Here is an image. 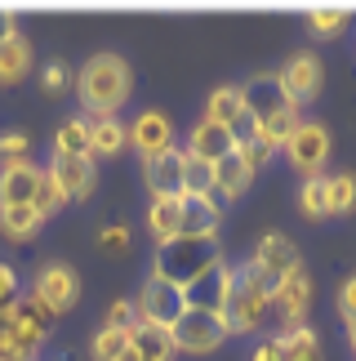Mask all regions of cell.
Segmentation results:
<instances>
[{
    "label": "cell",
    "instance_id": "1",
    "mask_svg": "<svg viewBox=\"0 0 356 361\" xmlns=\"http://www.w3.org/2000/svg\"><path fill=\"white\" fill-rule=\"evenodd\" d=\"M134 76L120 54H94V59L76 72V94L85 103V116H116L129 103Z\"/></svg>",
    "mask_w": 356,
    "mask_h": 361
},
{
    "label": "cell",
    "instance_id": "2",
    "mask_svg": "<svg viewBox=\"0 0 356 361\" xmlns=\"http://www.w3.org/2000/svg\"><path fill=\"white\" fill-rule=\"evenodd\" d=\"M267 312H272V286L263 281V272L254 263H241L236 276H231V295L223 303V312H218L227 335H250V330L267 322Z\"/></svg>",
    "mask_w": 356,
    "mask_h": 361
},
{
    "label": "cell",
    "instance_id": "3",
    "mask_svg": "<svg viewBox=\"0 0 356 361\" xmlns=\"http://www.w3.org/2000/svg\"><path fill=\"white\" fill-rule=\"evenodd\" d=\"M210 263H218V241L174 237L165 245H156V268H152V276H160V281H170L178 290H187L205 268H210Z\"/></svg>",
    "mask_w": 356,
    "mask_h": 361
},
{
    "label": "cell",
    "instance_id": "4",
    "mask_svg": "<svg viewBox=\"0 0 356 361\" xmlns=\"http://www.w3.org/2000/svg\"><path fill=\"white\" fill-rule=\"evenodd\" d=\"M170 339H174V348H178V353H196V357H205V353H214L218 343L227 339V326H223V317H218V312L187 308V312L174 322Z\"/></svg>",
    "mask_w": 356,
    "mask_h": 361
},
{
    "label": "cell",
    "instance_id": "5",
    "mask_svg": "<svg viewBox=\"0 0 356 361\" xmlns=\"http://www.w3.org/2000/svg\"><path fill=\"white\" fill-rule=\"evenodd\" d=\"M307 308H312V276H307L303 263H294L281 276V286L272 290V312H276L281 330H298L307 322Z\"/></svg>",
    "mask_w": 356,
    "mask_h": 361
},
{
    "label": "cell",
    "instance_id": "6",
    "mask_svg": "<svg viewBox=\"0 0 356 361\" xmlns=\"http://www.w3.org/2000/svg\"><path fill=\"white\" fill-rule=\"evenodd\" d=\"M134 308H139V322L174 330V322L187 312V295L178 286L160 281V276H147V281H143V295L134 299Z\"/></svg>",
    "mask_w": 356,
    "mask_h": 361
},
{
    "label": "cell",
    "instance_id": "7",
    "mask_svg": "<svg viewBox=\"0 0 356 361\" xmlns=\"http://www.w3.org/2000/svg\"><path fill=\"white\" fill-rule=\"evenodd\" d=\"M285 157L294 161V170L303 178H325V165H330V134L317 121H303L294 130V138L285 143Z\"/></svg>",
    "mask_w": 356,
    "mask_h": 361
},
{
    "label": "cell",
    "instance_id": "8",
    "mask_svg": "<svg viewBox=\"0 0 356 361\" xmlns=\"http://www.w3.org/2000/svg\"><path fill=\"white\" fill-rule=\"evenodd\" d=\"M32 295L45 303L53 317H63V312H72L76 299H80V276L67 268V263H45L32 281Z\"/></svg>",
    "mask_w": 356,
    "mask_h": 361
},
{
    "label": "cell",
    "instance_id": "9",
    "mask_svg": "<svg viewBox=\"0 0 356 361\" xmlns=\"http://www.w3.org/2000/svg\"><path fill=\"white\" fill-rule=\"evenodd\" d=\"M276 80H281V90H285V99H290V107H303V103H312L321 94V80H325V67H321V59L317 54H294L290 63L276 72Z\"/></svg>",
    "mask_w": 356,
    "mask_h": 361
},
{
    "label": "cell",
    "instance_id": "10",
    "mask_svg": "<svg viewBox=\"0 0 356 361\" xmlns=\"http://www.w3.org/2000/svg\"><path fill=\"white\" fill-rule=\"evenodd\" d=\"M45 174L58 183V192L67 201H85L98 188V165H94V157H53L45 165Z\"/></svg>",
    "mask_w": 356,
    "mask_h": 361
},
{
    "label": "cell",
    "instance_id": "11",
    "mask_svg": "<svg viewBox=\"0 0 356 361\" xmlns=\"http://www.w3.org/2000/svg\"><path fill=\"white\" fill-rule=\"evenodd\" d=\"M183 165H187V152H156V157L143 161V183L152 192V201H165V197H183Z\"/></svg>",
    "mask_w": 356,
    "mask_h": 361
},
{
    "label": "cell",
    "instance_id": "12",
    "mask_svg": "<svg viewBox=\"0 0 356 361\" xmlns=\"http://www.w3.org/2000/svg\"><path fill=\"white\" fill-rule=\"evenodd\" d=\"M231 276H236V268H227L223 259L210 263L196 281H191L183 295H187V308H201V312H223V303L231 295Z\"/></svg>",
    "mask_w": 356,
    "mask_h": 361
},
{
    "label": "cell",
    "instance_id": "13",
    "mask_svg": "<svg viewBox=\"0 0 356 361\" xmlns=\"http://www.w3.org/2000/svg\"><path fill=\"white\" fill-rule=\"evenodd\" d=\"M250 263H254L258 272H263V281L276 290V286H281V276L298 263V250H294L290 237H281V232H267V237L254 245V259H250Z\"/></svg>",
    "mask_w": 356,
    "mask_h": 361
},
{
    "label": "cell",
    "instance_id": "14",
    "mask_svg": "<svg viewBox=\"0 0 356 361\" xmlns=\"http://www.w3.org/2000/svg\"><path fill=\"white\" fill-rule=\"evenodd\" d=\"M129 147L139 152V157H156V152H170L174 147V125L165 112H143V116H134L129 125Z\"/></svg>",
    "mask_w": 356,
    "mask_h": 361
},
{
    "label": "cell",
    "instance_id": "15",
    "mask_svg": "<svg viewBox=\"0 0 356 361\" xmlns=\"http://www.w3.org/2000/svg\"><path fill=\"white\" fill-rule=\"evenodd\" d=\"M187 157H196V161H223L227 152H236V138H231L227 125H218V121H196L191 125V134H187Z\"/></svg>",
    "mask_w": 356,
    "mask_h": 361
},
{
    "label": "cell",
    "instance_id": "16",
    "mask_svg": "<svg viewBox=\"0 0 356 361\" xmlns=\"http://www.w3.org/2000/svg\"><path fill=\"white\" fill-rule=\"evenodd\" d=\"M241 94H245V112H250L254 121H272L276 112H290V99H285L276 76H254L250 85H241Z\"/></svg>",
    "mask_w": 356,
    "mask_h": 361
},
{
    "label": "cell",
    "instance_id": "17",
    "mask_svg": "<svg viewBox=\"0 0 356 361\" xmlns=\"http://www.w3.org/2000/svg\"><path fill=\"white\" fill-rule=\"evenodd\" d=\"M254 183V165L245 161V152H227L223 161H214V197L218 201H236L245 188Z\"/></svg>",
    "mask_w": 356,
    "mask_h": 361
},
{
    "label": "cell",
    "instance_id": "18",
    "mask_svg": "<svg viewBox=\"0 0 356 361\" xmlns=\"http://www.w3.org/2000/svg\"><path fill=\"white\" fill-rule=\"evenodd\" d=\"M45 170L36 161L13 165V170H0V205H36V188Z\"/></svg>",
    "mask_w": 356,
    "mask_h": 361
},
{
    "label": "cell",
    "instance_id": "19",
    "mask_svg": "<svg viewBox=\"0 0 356 361\" xmlns=\"http://www.w3.org/2000/svg\"><path fill=\"white\" fill-rule=\"evenodd\" d=\"M218 224H223V210H218V201L183 197V228H178V237H205V241H218Z\"/></svg>",
    "mask_w": 356,
    "mask_h": 361
},
{
    "label": "cell",
    "instance_id": "20",
    "mask_svg": "<svg viewBox=\"0 0 356 361\" xmlns=\"http://www.w3.org/2000/svg\"><path fill=\"white\" fill-rule=\"evenodd\" d=\"M129 147V125L116 116H89V157H120Z\"/></svg>",
    "mask_w": 356,
    "mask_h": 361
},
{
    "label": "cell",
    "instance_id": "21",
    "mask_svg": "<svg viewBox=\"0 0 356 361\" xmlns=\"http://www.w3.org/2000/svg\"><path fill=\"white\" fill-rule=\"evenodd\" d=\"M129 348L139 353L143 361H174V339H170V330L165 326H147V322H139V330L129 335Z\"/></svg>",
    "mask_w": 356,
    "mask_h": 361
},
{
    "label": "cell",
    "instance_id": "22",
    "mask_svg": "<svg viewBox=\"0 0 356 361\" xmlns=\"http://www.w3.org/2000/svg\"><path fill=\"white\" fill-rule=\"evenodd\" d=\"M40 228H45V214L36 205H0V232L9 241H32Z\"/></svg>",
    "mask_w": 356,
    "mask_h": 361
},
{
    "label": "cell",
    "instance_id": "23",
    "mask_svg": "<svg viewBox=\"0 0 356 361\" xmlns=\"http://www.w3.org/2000/svg\"><path fill=\"white\" fill-rule=\"evenodd\" d=\"M27 72H32V45H27L23 32H13L0 45V85H18Z\"/></svg>",
    "mask_w": 356,
    "mask_h": 361
},
{
    "label": "cell",
    "instance_id": "24",
    "mask_svg": "<svg viewBox=\"0 0 356 361\" xmlns=\"http://www.w3.org/2000/svg\"><path fill=\"white\" fill-rule=\"evenodd\" d=\"M147 228H152L156 245H165L178 237V228H183V197H165V201H152V210H147Z\"/></svg>",
    "mask_w": 356,
    "mask_h": 361
},
{
    "label": "cell",
    "instance_id": "25",
    "mask_svg": "<svg viewBox=\"0 0 356 361\" xmlns=\"http://www.w3.org/2000/svg\"><path fill=\"white\" fill-rule=\"evenodd\" d=\"M53 157H89V116H67L53 134Z\"/></svg>",
    "mask_w": 356,
    "mask_h": 361
},
{
    "label": "cell",
    "instance_id": "26",
    "mask_svg": "<svg viewBox=\"0 0 356 361\" xmlns=\"http://www.w3.org/2000/svg\"><path fill=\"white\" fill-rule=\"evenodd\" d=\"M298 125H303V116H298L294 107H290V112H276L272 121H258V143H263V147H272V152H281V147L294 138V130H298Z\"/></svg>",
    "mask_w": 356,
    "mask_h": 361
},
{
    "label": "cell",
    "instance_id": "27",
    "mask_svg": "<svg viewBox=\"0 0 356 361\" xmlns=\"http://www.w3.org/2000/svg\"><path fill=\"white\" fill-rule=\"evenodd\" d=\"M276 339H281L285 361H321V339H317V330L298 326V330H281Z\"/></svg>",
    "mask_w": 356,
    "mask_h": 361
},
{
    "label": "cell",
    "instance_id": "28",
    "mask_svg": "<svg viewBox=\"0 0 356 361\" xmlns=\"http://www.w3.org/2000/svg\"><path fill=\"white\" fill-rule=\"evenodd\" d=\"M245 112V94L241 85H223V90H214L210 94V107H205V121H218V125H231Z\"/></svg>",
    "mask_w": 356,
    "mask_h": 361
},
{
    "label": "cell",
    "instance_id": "29",
    "mask_svg": "<svg viewBox=\"0 0 356 361\" xmlns=\"http://www.w3.org/2000/svg\"><path fill=\"white\" fill-rule=\"evenodd\" d=\"M183 197H205V201H214V165H210V161L187 157V165H183Z\"/></svg>",
    "mask_w": 356,
    "mask_h": 361
},
{
    "label": "cell",
    "instance_id": "30",
    "mask_svg": "<svg viewBox=\"0 0 356 361\" xmlns=\"http://www.w3.org/2000/svg\"><path fill=\"white\" fill-rule=\"evenodd\" d=\"M325 192H330V214H352L356 210V174L352 170L325 178Z\"/></svg>",
    "mask_w": 356,
    "mask_h": 361
},
{
    "label": "cell",
    "instance_id": "31",
    "mask_svg": "<svg viewBox=\"0 0 356 361\" xmlns=\"http://www.w3.org/2000/svg\"><path fill=\"white\" fill-rule=\"evenodd\" d=\"M298 210H303L307 219L330 214V192H325V178H303V188H298Z\"/></svg>",
    "mask_w": 356,
    "mask_h": 361
},
{
    "label": "cell",
    "instance_id": "32",
    "mask_svg": "<svg viewBox=\"0 0 356 361\" xmlns=\"http://www.w3.org/2000/svg\"><path fill=\"white\" fill-rule=\"evenodd\" d=\"M125 348H129V335H120V330H98L94 343H89V357L94 361H116Z\"/></svg>",
    "mask_w": 356,
    "mask_h": 361
},
{
    "label": "cell",
    "instance_id": "33",
    "mask_svg": "<svg viewBox=\"0 0 356 361\" xmlns=\"http://www.w3.org/2000/svg\"><path fill=\"white\" fill-rule=\"evenodd\" d=\"M27 157H32V138L27 134H0V170L27 165Z\"/></svg>",
    "mask_w": 356,
    "mask_h": 361
},
{
    "label": "cell",
    "instance_id": "34",
    "mask_svg": "<svg viewBox=\"0 0 356 361\" xmlns=\"http://www.w3.org/2000/svg\"><path fill=\"white\" fill-rule=\"evenodd\" d=\"M103 330H120V335H134V330H139V308H134V299H116L112 308H107Z\"/></svg>",
    "mask_w": 356,
    "mask_h": 361
},
{
    "label": "cell",
    "instance_id": "35",
    "mask_svg": "<svg viewBox=\"0 0 356 361\" xmlns=\"http://www.w3.org/2000/svg\"><path fill=\"white\" fill-rule=\"evenodd\" d=\"M348 18H352L348 9H312V13H307V27H312L317 36H338V32L348 27Z\"/></svg>",
    "mask_w": 356,
    "mask_h": 361
},
{
    "label": "cell",
    "instance_id": "36",
    "mask_svg": "<svg viewBox=\"0 0 356 361\" xmlns=\"http://www.w3.org/2000/svg\"><path fill=\"white\" fill-rule=\"evenodd\" d=\"M63 205H67V197L58 192V183H53V178L45 174V178H40V188H36V210L49 219V214H58Z\"/></svg>",
    "mask_w": 356,
    "mask_h": 361
},
{
    "label": "cell",
    "instance_id": "37",
    "mask_svg": "<svg viewBox=\"0 0 356 361\" xmlns=\"http://www.w3.org/2000/svg\"><path fill=\"white\" fill-rule=\"evenodd\" d=\"M40 85H45V94H63L67 85H72V72H67V63H45V72H40Z\"/></svg>",
    "mask_w": 356,
    "mask_h": 361
},
{
    "label": "cell",
    "instance_id": "38",
    "mask_svg": "<svg viewBox=\"0 0 356 361\" xmlns=\"http://www.w3.org/2000/svg\"><path fill=\"white\" fill-rule=\"evenodd\" d=\"M98 245H103V250H116V255H125V250H129V228H125V224L103 228V232H98Z\"/></svg>",
    "mask_w": 356,
    "mask_h": 361
},
{
    "label": "cell",
    "instance_id": "39",
    "mask_svg": "<svg viewBox=\"0 0 356 361\" xmlns=\"http://www.w3.org/2000/svg\"><path fill=\"white\" fill-rule=\"evenodd\" d=\"M338 312H343L348 326H356V276H348V281L338 286Z\"/></svg>",
    "mask_w": 356,
    "mask_h": 361
},
{
    "label": "cell",
    "instance_id": "40",
    "mask_svg": "<svg viewBox=\"0 0 356 361\" xmlns=\"http://www.w3.org/2000/svg\"><path fill=\"white\" fill-rule=\"evenodd\" d=\"M18 299V272L9 263H0V303H13Z\"/></svg>",
    "mask_w": 356,
    "mask_h": 361
},
{
    "label": "cell",
    "instance_id": "41",
    "mask_svg": "<svg viewBox=\"0 0 356 361\" xmlns=\"http://www.w3.org/2000/svg\"><path fill=\"white\" fill-rule=\"evenodd\" d=\"M254 361H285V353H281V339H267L263 348L254 353Z\"/></svg>",
    "mask_w": 356,
    "mask_h": 361
},
{
    "label": "cell",
    "instance_id": "42",
    "mask_svg": "<svg viewBox=\"0 0 356 361\" xmlns=\"http://www.w3.org/2000/svg\"><path fill=\"white\" fill-rule=\"evenodd\" d=\"M13 32H18V23H13V13H9V9H0V45H5V40H9Z\"/></svg>",
    "mask_w": 356,
    "mask_h": 361
},
{
    "label": "cell",
    "instance_id": "43",
    "mask_svg": "<svg viewBox=\"0 0 356 361\" xmlns=\"http://www.w3.org/2000/svg\"><path fill=\"white\" fill-rule=\"evenodd\" d=\"M116 361H143V357H139V353H134V348H125V353H120Z\"/></svg>",
    "mask_w": 356,
    "mask_h": 361
},
{
    "label": "cell",
    "instance_id": "44",
    "mask_svg": "<svg viewBox=\"0 0 356 361\" xmlns=\"http://www.w3.org/2000/svg\"><path fill=\"white\" fill-rule=\"evenodd\" d=\"M348 335H352V353H356V326H348Z\"/></svg>",
    "mask_w": 356,
    "mask_h": 361
}]
</instances>
